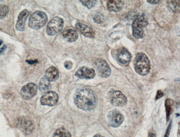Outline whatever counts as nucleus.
<instances>
[{
  "label": "nucleus",
  "instance_id": "412c9836",
  "mask_svg": "<svg viewBox=\"0 0 180 137\" xmlns=\"http://www.w3.org/2000/svg\"><path fill=\"white\" fill-rule=\"evenodd\" d=\"M168 6L171 10L175 12H179L180 11V1H168Z\"/></svg>",
  "mask_w": 180,
  "mask_h": 137
},
{
  "label": "nucleus",
  "instance_id": "f257e3e1",
  "mask_svg": "<svg viewBox=\"0 0 180 137\" xmlns=\"http://www.w3.org/2000/svg\"><path fill=\"white\" fill-rule=\"evenodd\" d=\"M74 100L76 106L84 111L93 110L97 104L96 95L92 90L87 88L78 89L75 93Z\"/></svg>",
  "mask_w": 180,
  "mask_h": 137
},
{
  "label": "nucleus",
  "instance_id": "39448f33",
  "mask_svg": "<svg viewBox=\"0 0 180 137\" xmlns=\"http://www.w3.org/2000/svg\"><path fill=\"white\" fill-rule=\"evenodd\" d=\"M64 25L63 20L58 17H54L48 23L46 28V33L48 35H54L62 30Z\"/></svg>",
  "mask_w": 180,
  "mask_h": 137
},
{
  "label": "nucleus",
  "instance_id": "cd10ccee",
  "mask_svg": "<svg viewBox=\"0 0 180 137\" xmlns=\"http://www.w3.org/2000/svg\"><path fill=\"white\" fill-rule=\"evenodd\" d=\"M160 2H161L160 1H155V0H154V1H147V2H149L151 4H153V5L157 4V3H160Z\"/></svg>",
  "mask_w": 180,
  "mask_h": 137
},
{
  "label": "nucleus",
  "instance_id": "c85d7f7f",
  "mask_svg": "<svg viewBox=\"0 0 180 137\" xmlns=\"http://www.w3.org/2000/svg\"><path fill=\"white\" fill-rule=\"evenodd\" d=\"M6 49V46H3L1 48V49H0V55H1V54H2L3 52L5 51Z\"/></svg>",
  "mask_w": 180,
  "mask_h": 137
},
{
  "label": "nucleus",
  "instance_id": "b1692460",
  "mask_svg": "<svg viewBox=\"0 0 180 137\" xmlns=\"http://www.w3.org/2000/svg\"><path fill=\"white\" fill-rule=\"evenodd\" d=\"M80 2L88 8L91 9L97 3V1H80Z\"/></svg>",
  "mask_w": 180,
  "mask_h": 137
},
{
  "label": "nucleus",
  "instance_id": "473e14b6",
  "mask_svg": "<svg viewBox=\"0 0 180 137\" xmlns=\"http://www.w3.org/2000/svg\"><path fill=\"white\" fill-rule=\"evenodd\" d=\"M2 43H3V42H2V40H0V46H1V44H2Z\"/></svg>",
  "mask_w": 180,
  "mask_h": 137
},
{
  "label": "nucleus",
  "instance_id": "a211bd4d",
  "mask_svg": "<svg viewBox=\"0 0 180 137\" xmlns=\"http://www.w3.org/2000/svg\"><path fill=\"white\" fill-rule=\"evenodd\" d=\"M62 36L69 42H75L78 38V34L77 31L72 29H68L62 33Z\"/></svg>",
  "mask_w": 180,
  "mask_h": 137
},
{
  "label": "nucleus",
  "instance_id": "a878e982",
  "mask_svg": "<svg viewBox=\"0 0 180 137\" xmlns=\"http://www.w3.org/2000/svg\"><path fill=\"white\" fill-rule=\"evenodd\" d=\"M64 67H65L67 69L69 70V69H70L72 67L73 64H72V63L70 61H66L64 63Z\"/></svg>",
  "mask_w": 180,
  "mask_h": 137
},
{
  "label": "nucleus",
  "instance_id": "0eeeda50",
  "mask_svg": "<svg viewBox=\"0 0 180 137\" xmlns=\"http://www.w3.org/2000/svg\"><path fill=\"white\" fill-rule=\"evenodd\" d=\"M38 86L34 83H29L25 85L21 90V95L23 99L28 100L33 98L37 94Z\"/></svg>",
  "mask_w": 180,
  "mask_h": 137
},
{
  "label": "nucleus",
  "instance_id": "2eb2a0df",
  "mask_svg": "<svg viewBox=\"0 0 180 137\" xmlns=\"http://www.w3.org/2000/svg\"><path fill=\"white\" fill-rule=\"evenodd\" d=\"M117 59L121 64H127L131 59V54L125 48L120 49L117 52Z\"/></svg>",
  "mask_w": 180,
  "mask_h": 137
},
{
  "label": "nucleus",
  "instance_id": "f3484780",
  "mask_svg": "<svg viewBox=\"0 0 180 137\" xmlns=\"http://www.w3.org/2000/svg\"><path fill=\"white\" fill-rule=\"evenodd\" d=\"M46 78L50 81H55L59 78V72L54 66H51L46 72Z\"/></svg>",
  "mask_w": 180,
  "mask_h": 137
},
{
  "label": "nucleus",
  "instance_id": "c756f323",
  "mask_svg": "<svg viewBox=\"0 0 180 137\" xmlns=\"http://www.w3.org/2000/svg\"><path fill=\"white\" fill-rule=\"evenodd\" d=\"M171 123H170L169 127L168 128V130H167V131L165 137H168V136H169V132H170V130H171Z\"/></svg>",
  "mask_w": 180,
  "mask_h": 137
},
{
  "label": "nucleus",
  "instance_id": "393cba45",
  "mask_svg": "<svg viewBox=\"0 0 180 137\" xmlns=\"http://www.w3.org/2000/svg\"><path fill=\"white\" fill-rule=\"evenodd\" d=\"M166 108L167 118L169 117L170 112L171 111V101L170 100H167L166 101Z\"/></svg>",
  "mask_w": 180,
  "mask_h": 137
},
{
  "label": "nucleus",
  "instance_id": "dca6fc26",
  "mask_svg": "<svg viewBox=\"0 0 180 137\" xmlns=\"http://www.w3.org/2000/svg\"><path fill=\"white\" fill-rule=\"evenodd\" d=\"M124 2L122 1H108L107 2V7L109 11L118 12L124 6Z\"/></svg>",
  "mask_w": 180,
  "mask_h": 137
},
{
  "label": "nucleus",
  "instance_id": "6ab92c4d",
  "mask_svg": "<svg viewBox=\"0 0 180 137\" xmlns=\"http://www.w3.org/2000/svg\"><path fill=\"white\" fill-rule=\"evenodd\" d=\"M51 85L50 81L46 77L41 78L39 84L40 91L42 93H46L50 90Z\"/></svg>",
  "mask_w": 180,
  "mask_h": 137
},
{
  "label": "nucleus",
  "instance_id": "2f4dec72",
  "mask_svg": "<svg viewBox=\"0 0 180 137\" xmlns=\"http://www.w3.org/2000/svg\"><path fill=\"white\" fill-rule=\"evenodd\" d=\"M94 137H103V136H101L100 134H97V135H95V136H94Z\"/></svg>",
  "mask_w": 180,
  "mask_h": 137
},
{
  "label": "nucleus",
  "instance_id": "f03ea898",
  "mask_svg": "<svg viewBox=\"0 0 180 137\" xmlns=\"http://www.w3.org/2000/svg\"><path fill=\"white\" fill-rule=\"evenodd\" d=\"M133 65L136 72L142 76L147 75L151 69L150 60L144 52H139L136 55L133 61Z\"/></svg>",
  "mask_w": 180,
  "mask_h": 137
},
{
  "label": "nucleus",
  "instance_id": "1a4fd4ad",
  "mask_svg": "<svg viewBox=\"0 0 180 137\" xmlns=\"http://www.w3.org/2000/svg\"><path fill=\"white\" fill-rule=\"evenodd\" d=\"M59 100L58 94L54 91L45 93L40 98V104L44 106H54L57 104Z\"/></svg>",
  "mask_w": 180,
  "mask_h": 137
},
{
  "label": "nucleus",
  "instance_id": "bb28decb",
  "mask_svg": "<svg viewBox=\"0 0 180 137\" xmlns=\"http://www.w3.org/2000/svg\"><path fill=\"white\" fill-rule=\"evenodd\" d=\"M164 95V93L161 91H159L157 92V95H156V99L157 100V99H159V98L162 97Z\"/></svg>",
  "mask_w": 180,
  "mask_h": 137
},
{
  "label": "nucleus",
  "instance_id": "7ed1b4c3",
  "mask_svg": "<svg viewBox=\"0 0 180 137\" xmlns=\"http://www.w3.org/2000/svg\"><path fill=\"white\" fill-rule=\"evenodd\" d=\"M148 25V20L145 14H142L133 20L132 25L133 35L136 39L143 38L145 35L144 28Z\"/></svg>",
  "mask_w": 180,
  "mask_h": 137
},
{
  "label": "nucleus",
  "instance_id": "ddd939ff",
  "mask_svg": "<svg viewBox=\"0 0 180 137\" xmlns=\"http://www.w3.org/2000/svg\"><path fill=\"white\" fill-rule=\"evenodd\" d=\"M75 27L77 30H78L79 32L85 37L90 38H93L94 37L95 33L93 29L90 27L82 23L78 22L75 25Z\"/></svg>",
  "mask_w": 180,
  "mask_h": 137
},
{
  "label": "nucleus",
  "instance_id": "f8f14e48",
  "mask_svg": "<svg viewBox=\"0 0 180 137\" xmlns=\"http://www.w3.org/2000/svg\"><path fill=\"white\" fill-rule=\"evenodd\" d=\"M75 75L81 79H92L95 76V72L93 69L83 66L80 67L75 72Z\"/></svg>",
  "mask_w": 180,
  "mask_h": 137
},
{
  "label": "nucleus",
  "instance_id": "9b49d317",
  "mask_svg": "<svg viewBox=\"0 0 180 137\" xmlns=\"http://www.w3.org/2000/svg\"><path fill=\"white\" fill-rule=\"evenodd\" d=\"M111 104L117 107H122L127 104L126 96L119 91L114 92L111 96Z\"/></svg>",
  "mask_w": 180,
  "mask_h": 137
},
{
  "label": "nucleus",
  "instance_id": "4468645a",
  "mask_svg": "<svg viewBox=\"0 0 180 137\" xmlns=\"http://www.w3.org/2000/svg\"><path fill=\"white\" fill-rule=\"evenodd\" d=\"M29 14V11L27 10H24L21 12L18 15L17 21L16 25V29L18 31H23L25 29V23L27 18Z\"/></svg>",
  "mask_w": 180,
  "mask_h": 137
},
{
  "label": "nucleus",
  "instance_id": "4be33fe9",
  "mask_svg": "<svg viewBox=\"0 0 180 137\" xmlns=\"http://www.w3.org/2000/svg\"><path fill=\"white\" fill-rule=\"evenodd\" d=\"M9 12V7L6 5L0 6V20L7 16Z\"/></svg>",
  "mask_w": 180,
  "mask_h": 137
},
{
  "label": "nucleus",
  "instance_id": "5701e85b",
  "mask_svg": "<svg viewBox=\"0 0 180 137\" xmlns=\"http://www.w3.org/2000/svg\"><path fill=\"white\" fill-rule=\"evenodd\" d=\"M93 20L94 22L98 24L103 23L105 21V17L102 13H97L94 16Z\"/></svg>",
  "mask_w": 180,
  "mask_h": 137
},
{
  "label": "nucleus",
  "instance_id": "6e6552de",
  "mask_svg": "<svg viewBox=\"0 0 180 137\" xmlns=\"http://www.w3.org/2000/svg\"><path fill=\"white\" fill-rule=\"evenodd\" d=\"M99 75L103 78H107L111 74V69L107 62L103 59H98L94 63Z\"/></svg>",
  "mask_w": 180,
  "mask_h": 137
},
{
  "label": "nucleus",
  "instance_id": "423d86ee",
  "mask_svg": "<svg viewBox=\"0 0 180 137\" xmlns=\"http://www.w3.org/2000/svg\"><path fill=\"white\" fill-rule=\"evenodd\" d=\"M108 124L112 127H119L124 120V116L119 111L116 110L110 111L107 116Z\"/></svg>",
  "mask_w": 180,
  "mask_h": 137
},
{
  "label": "nucleus",
  "instance_id": "20e7f679",
  "mask_svg": "<svg viewBox=\"0 0 180 137\" xmlns=\"http://www.w3.org/2000/svg\"><path fill=\"white\" fill-rule=\"evenodd\" d=\"M47 14L43 12L37 11L32 13L29 18L28 25L34 29H39L47 23Z\"/></svg>",
  "mask_w": 180,
  "mask_h": 137
},
{
  "label": "nucleus",
  "instance_id": "aec40b11",
  "mask_svg": "<svg viewBox=\"0 0 180 137\" xmlns=\"http://www.w3.org/2000/svg\"><path fill=\"white\" fill-rule=\"evenodd\" d=\"M53 137H72L70 133L63 128H60L55 131Z\"/></svg>",
  "mask_w": 180,
  "mask_h": 137
},
{
  "label": "nucleus",
  "instance_id": "7c9ffc66",
  "mask_svg": "<svg viewBox=\"0 0 180 137\" xmlns=\"http://www.w3.org/2000/svg\"><path fill=\"white\" fill-rule=\"evenodd\" d=\"M149 137H156V135L154 133H150L149 135Z\"/></svg>",
  "mask_w": 180,
  "mask_h": 137
},
{
  "label": "nucleus",
  "instance_id": "9d476101",
  "mask_svg": "<svg viewBox=\"0 0 180 137\" xmlns=\"http://www.w3.org/2000/svg\"><path fill=\"white\" fill-rule=\"evenodd\" d=\"M17 127L19 129L23 132V133L26 134L28 135L31 134L34 130V125L33 123L29 121L26 119L24 118H21L18 120Z\"/></svg>",
  "mask_w": 180,
  "mask_h": 137
}]
</instances>
